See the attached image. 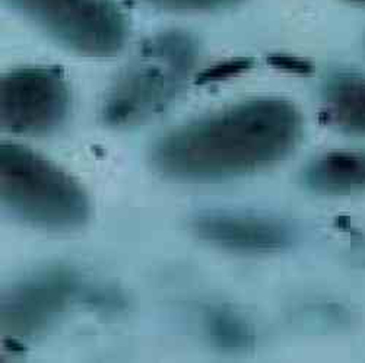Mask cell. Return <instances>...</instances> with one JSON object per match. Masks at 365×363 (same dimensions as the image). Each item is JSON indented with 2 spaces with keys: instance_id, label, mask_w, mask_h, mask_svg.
I'll return each mask as SVG.
<instances>
[{
  "instance_id": "obj_10",
  "label": "cell",
  "mask_w": 365,
  "mask_h": 363,
  "mask_svg": "<svg viewBox=\"0 0 365 363\" xmlns=\"http://www.w3.org/2000/svg\"><path fill=\"white\" fill-rule=\"evenodd\" d=\"M205 330L210 342L222 350H246L253 342L247 322L227 308L210 310L205 315Z\"/></svg>"
},
{
  "instance_id": "obj_5",
  "label": "cell",
  "mask_w": 365,
  "mask_h": 363,
  "mask_svg": "<svg viewBox=\"0 0 365 363\" xmlns=\"http://www.w3.org/2000/svg\"><path fill=\"white\" fill-rule=\"evenodd\" d=\"M71 105L68 83L57 69L25 68L0 83V121L15 135H47L63 125Z\"/></svg>"
},
{
  "instance_id": "obj_6",
  "label": "cell",
  "mask_w": 365,
  "mask_h": 363,
  "mask_svg": "<svg viewBox=\"0 0 365 363\" xmlns=\"http://www.w3.org/2000/svg\"><path fill=\"white\" fill-rule=\"evenodd\" d=\"M78 279L65 268H48L4 293L0 324L5 340H33L53 325L78 293Z\"/></svg>"
},
{
  "instance_id": "obj_2",
  "label": "cell",
  "mask_w": 365,
  "mask_h": 363,
  "mask_svg": "<svg viewBox=\"0 0 365 363\" xmlns=\"http://www.w3.org/2000/svg\"><path fill=\"white\" fill-rule=\"evenodd\" d=\"M0 197L18 219L48 231H72L91 214L83 189L65 171L21 144L0 146Z\"/></svg>"
},
{
  "instance_id": "obj_7",
  "label": "cell",
  "mask_w": 365,
  "mask_h": 363,
  "mask_svg": "<svg viewBox=\"0 0 365 363\" xmlns=\"http://www.w3.org/2000/svg\"><path fill=\"white\" fill-rule=\"evenodd\" d=\"M199 238L240 253H273L291 244V231L279 221L237 214H207L196 218Z\"/></svg>"
},
{
  "instance_id": "obj_11",
  "label": "cell",
  "mask_w": 365,
  "mask_h": 363,
  "mask_svg": "<svg viewBox=\"0 0 365 363\" xmlns=\"http://www.w3.org/2000/svg\"><path fill=\"white\" fill-rule=\"evenodd\" d=\"M253 66L252 60L249 58H237V60H227V62L218 63L217 66L205 70L199 80L200 83H209V82H220L230 79L238 73H242L249 70Z\"/></svg>"
},
{
  "instance_id": "obj_3",
  "label": "cell",
  "mask_w": 365,
  "mask_h": 363,
  "mask_svg": "<svg viewBox=\"0 0 365 363\" xmlns=\"http://www.w3.org/2000/svg\"><path fill=\"white\" fill-rule=\"evenodd\" d=\"M197 56L195 40L178 31L148 40L111 86L103 118L113 127H132L163 112L190 73Z\"/></svg>"
},
{
  "instance_id": "obj_1",
  "label": "cell",
  "mask_w": 365,
  "mask_h": 363,
  "mask_svg": "<svg viewBox=\"0 0 365 363\" xmlns=\"http://www.w3.org/2000/svg\"><path fill=\"white\" fill-rule=\"evenodd\" d=\"M298 110L279 98L237 104L164 136L152 162L180 181L228 179L285 159L299 142Z\"/></svg>"
},
{
  "instance_id": "obj_14",
  "label": "cell",
  "mask_w": 365,
  "mask_h": 363,
  "mask_svg": "<svg viewBox=\"0 0 365 363\" xmlns=\"http://www.w3.org/2000/svg\"><path fill=\"white\" fill-rule=\"evenodd\" d=\"M349 2H354V4H365V0H349Z\"/></svg>"
},
{
  "instance_id": "obj_9",
  "label": "cell",
  "mask_w": 365,
  "mask_h": 363,
  "mask_svg": "<svg viewBox=\"0 0 365 363\" xmlns=\"http://www.w3.org/2000/svg\"><path fill=\"white\" fill-rule=\"evenodd\" d=\"M323 117L327 123L349 135H365V78L342 73L329 80Z\"/></svg>"
},
{
  "instance_id": "obj_13",
  "label": "cell",
  "mask_w": 365,
  "mask_h": 363,
  "mask_svg": "<svg viewBox=\"0 0 365 363\" xmlns=\"http://www.w3.org/2000/svg\"><path fill=\"white\" fill-rule=\"evenodd\" d=\"M272 63L278 66V68L288 69V70H292V72H301V73L309 72V69H310V66L307 63L299 62V60L291 58V57H273Z\"/></svg>"
},
{
  "instance_id": "obj_12",
  "label": "cell",
  "mask_w": 365,
  "mask_h": 363,
  "mask_svg": "<svg viewBox=\"0 0 365 363\" xmlns=\"http://www.w3.org/2000/svg\"><path fill=\"white\" fill-rule=\"evenodd\" d=\"M157 8L168 11H214L225 6L231 0H145Z\"/></svg>"
},
{
  "instance_id": "obj_8",
  "label": "cell",
  "mask_w": 365,
  "mask_h": 363,
  "mask_svg": "<svg viewBox=\"0 0 365 363\" xmlns=\"http://www.w3.org/2000/svg\"><path fill=\"white\" fill-rule=\"evenodd\" d=\"M304 183L326 196H351L365 191V152H330L313 161Z\"/></svg>"
},
{
  "instance_id": "obj_4",
  "label": "cell",
  "mask_w": 365,
  "mask_h": 363,
  "mask_svg": "<svg viewBox=\"0 0 365 363\" xmlns=\"http://www.w3.org/2000/svg\"><path fill=\"white\" fill-rule=\"evenodd\" d=\"M58 44L85 57L115 56L126 41V21L113 0H9Z\"/></svg>"
}]
</instances>
